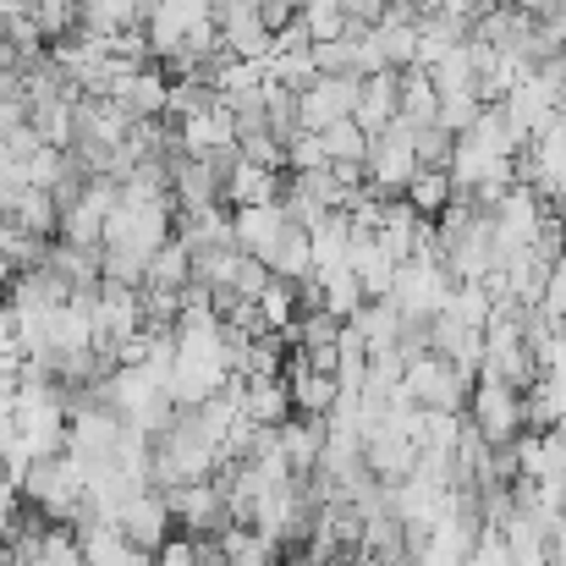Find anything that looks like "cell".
<instances>
[{
  "instance_id": "obj_1",
  "label": "cell",
  "mask_w": 566,
  "mask_h": 566,
  "mask_svg": "<svg viewBox=\"0 0 566 566\" xmlns=\"http://www.w3.org/2000/svg\"><path fill=\"white\" fill-rule=\"evenodd\" d=\"M473 379L479 375H462L457 364L423 353V358L401 364L396 396H401L407 407H418V412H468V390H473Z\"/></svg>"
},
{
  "instance_id": "obj_2",
  "label": "cell",
  "mask_w": 566,
  "mask_h": 566,
  "mask_svg": "<svg viewBox=\"0 0 566 566\" xmlns=\"http://www.w3.org/2000/svg\"><path fill=\"white\" fill-rule=\"evenodd\" d=\"M171 220H177L171 203H133V198H122V203L111 209V220H105V242H99V248L149 264V259L171 242Z\"/></svg>"
},
{
  "instance_id": "obj_3",
  "label": "cell",
  "mask_w": 566,
  "mask_h": 566,
  "mask_svg": "<svg viewBox=\"0 0 566 566\" xmlns=\"http://www.w3.org/2000/svg\"><path fill=\"white\" fill-rule=\"evenodd\" d=\"M412 144H418V127L401 122V116H396L385 133H375V138H369V155H364V188L379 192V198H401L407 182L418 177Z\"/></svg>"
},
{
  "instance_id": "obj_4",
  "label": "cell",
  "mask_w": 566,
  "mask_h": 566,
  "mask_svg": "<svg viewBox=\"0 0 566 566\" xmlns=\"http://www.w3.org/2000/svg\"><path fill=\"white\" fill-rule=\"evenodd\" d=\"M462 418L484 434V446H512L523 434V396L512 385H501V379L479 375L473 390H468V412Z\"/></svg>"
},
{
  "instance_id": "obj_5",
  "label": "cell",
  "mask_w": 566,
  "mask_h": 566,
  "mask_svg": "<svg viewBox=\"0 0 566 566\" xmlns=\"http://www.w3.org/2000/svg\"><path fill=\"white\" fill-rule=\"evenodd\" d=\"M451 297V275L440 270V259H407L396 264V281H390V303L401 319H434Z\"/></svg>"
},
{
  "instance_id": "obj_6",
  "label": "cell",
  "mask_w": 566,
  "mask_h": 566,
  "mask_svg": "<svg viewBox=\"0 0 566 566\" xmlns=\"http://www.w3.org/2000/svg\"><path fill=\"white\" fill-rule=\"evenodd\" d=\"M122 203V182H111V177H88L83 182V192H77V203L61 214V242L66 248H99L105 242V220H111V209Z\"/></svg>"
},
{
  "instance_id": "obj_7",
  "label": "cell",
  "mask_w": 566,
  "mask_h": 566,
  "mask_svg": "<svg viewBox=\"0 0 566 566\" xmlns=\"http://www.w3.org/2000/svg\"><path fill=\"white\" fill-rule=\"evenodd\" d=\"M111 528H116L133 551H144V556H155V551L177 534L171 506H166V495H160V490H138L133 501H122V512L111 517Z\"/></svg>"
},
{
  "instance_id": "obj_8",
  "label": "cell",
  "mask_w": 566,
  "mask_h": 566,
  "mask_svg": "<svg viewBox=\"0 0 566 566\" xmlns=\"http://www.w3.org/2000/svg\"><path fill=\"white\" fill-rule=\"evenodd\" d=\"M166 506H171V523L182 528V539H214L220 528H231V517H226V495H220L214 479L182 484V490H166Z\"/></svg>"
},
{
  "instance_id": "obj_9",
  "label": "cell",
  "mask_w": 566,
  "mask_h": 566,
  "mask_svg": "<svg viewBox=\"0 0 566 566\" xmlns=\"http://www.w3.org/2000/svg\"><path fill=\"white\" fill-rule=\"evenodd\" d=\"M358 83L364 77H314L297 94V133H325L358 111Z\"/></svg>"
},
{
  "instance_id": "obj_10",
  "label": "cell",
  "mask_w": 566,
  "mask_h": 566,
  "mask_svg": "<svg viewBox=\"0 0 566 566\" xmlns=\"http://www.w3.org/2000/svg\"><path fill=\"white\" fill-rule=\"evenodd\" d=\"M226 149H237V122H231V111L203 105V111H192V116L177 122V155L214 160V155H226Z\"/></svg>"
},
{
  "instance_id": "obj_11",
  "label": "cell",
  "mask_w": 566,
  "mask_h": 566,
  "mask_svg": "<svg viewBox=\"0 0 566 566\" xmlns=\"http://www.w3.org/2000/svg\"><path fill=\"white\" fill-rule=\"evenodd\" d=\"M364 468L375 484H401L418 468V446L407 434H396L390 423H379L375 434H364Z\"/></svg>"
},
{
  "instance_id": "obj_12",
  "label": "cell",
  "mask_w": 566,
  "mask_h": 566,
  "mask_svg": "<svg viewBox=\"0 0 566 566\" xmlns=\"http://www.w3.org/2000/svg\"><path fill=\"white\" fill-rule=\"evenodd\" d=\"M292 220H286V209L281 203H259V209H231V242L248 253V259H259L264 264V253L281 242V231H286Z\"/></svg>"
},
{
  "instance_id": "obj_13",
  "label": "cell",
  "mask_w": 566,
  "mask_h": 566,
  "mask_svg": "<svg viewBox=\"0 0 566 566\" xmlns=\"http://www.w3.org/2000/svg\"><path fill=\"white\" fill-rule=\"evenodd\" d=\"M237 407L253 429H281L292 418V390L286 379H237Z\"/></svg>"
},
{
  "instance_id": "obj_14",
  "label": "cell",
  "mask_w": 566,
  "mask_h": 566,
  "mask_svg": "<svg viewBox=\"0 0 566 566\" xmlns=\"http://www.w3.org/2000/svg\"><path fill=\"white\" fill-rule=\"evenodd\" d=\"M281 192H286V177H281V171L248 166V160L237 155V166H231L226 182H220V203H231V209H259V203H281Z\"/></svg>"
},
{
  "instance_id": "obj_15",
  "label": "cell",
  "mask_w": 566,
  "mask_h": 566,
  "mask_svg": "<svg viewBox=\"0 0 566 566\" xmlns=\"http://www.w3.org/2000/svg\"><path fill=\"white\" fill-rule=\"evenodd\" d=\"M275 446H281V457H286V473L292 479H314V468H319V451H325V423L319 418H286L281 429H275Z\"/></svg>"
},
{
  "instance_id": "obj_16",
  "label": "cell",
  "mask_w": 566,
  "mask_h": 566,
  "mask_svg": "<svg viewBox=\"0 0 566 566\" xmlns=\"http://www.w3.org/2000/svg\"><path fill=\"white\" fill-rule=\"evenodd\" d=\"M281 379H286V390H292V412L297 418H331V407H336V375H319V369H308L303 364V353L292 358V369H281Z\"/></svg>"
},
{
  "instance_id": "obj_17",
  "label": "cell",
  "mask_w": 566,
  "mask_h": 566,
  "mask_svg": "<svg viewBox=\"0 0 566 566\" xmlns=\"http://www.w3.org/2000/svg\"><path fill=\"white\" fill-rule=\"evenodd\" d=\"M396 105H401V72H375V77L358 83V111H353V122L375 138V133H385V127L396 122Z\"/></svg>"
},
{
  "instance_id": "obj_18",
  "label": "cell",
  "mask_w": 566,
  "mask_h": 566,
  "mask_svg": "<svg viewBox=\"0 0 566 566\" xmlns=\"http://www.w3.org/2000/svg\"><path fill=\"white\" fill-rule=\"evenodd\" d=\"M111 99H116L133 122H160V116H166V99H171V77L155 72V66H144V72H133Z\"/></svg>"
},
{
  "instance_id": "obj_19",
  "label": "cell",
  "mask_w": 566,
  "mask_h": 566,
  "mask_svg": "<svg viewBox=\"0 0 566 566\" xmlns=\"http://www.w3.org/2000/svg\"><path fill=\"white\" fill-rule=\"evenodd\" d=\"M347 331L364 342L369 358H375V353H396V342H401V314H396L390 297H379V303H364V308L347 319Z\"/></svg>"
},
{
  "instance_id": "obj_20",
  "label": "cell",
  "mask_w": 566,
  "mask_h": 566,
  "mask_svg": "<svg viewBox=\"0 0 566 566\" xmlns=\"http://www.w3.org/2000/svg\"><path fill=\"white\" fill-rule=\"evenodd\" d=\"M171 198H177L182 209H209V203H220V171H214L209 160L177 155V160H171Z\"/></svg>"
},
{
  "instance_id": "obj_21",
  "label": "cell",
  "mask_w": 566,
  "mask_h": 566,
  "mask_svg": "<svg viewBox=\"0 0 566 566\" xmlns=\"http://www.w3.org/2000/svg\"><path fill=\"white\" fill-rule=\"evenodd\" d=\"M347 248H353V220L336 209V214H325V220L308 231V259H314V275L342 270V264H347Z\"/></svg>"
},
{
  "instance_id": "obj_22",
  "label": "cell",
  "mask_w": 566,
  "mask_h": 566,
  "mask_svg": "<svg viewBox=\"0 0 566 566\" xmlns=\"http://www.w3.org/2000/svg\"><path fill=\"white\" fill-rule=\"evenodd\" d=\"M396 116L412 122V127H434L440 94H434V83H429L423 66H407V72H401V105H396Z\"/></svg>"
},
{
  "instance_id": "obj_23",
  "label": "cell",
  "mask_w": 566,
  "mask_h": 566,
  "mask_svg": "<svg viewBox=\"0 0 566 566\" xmlns=\"http://www.w3.org/2000/svg\"><path fill=\"white\" fill-rule=\"evenodd\" d=\"M188 281H192V253L171 237V242L144 264V292H182Z\"/></svg>"
},
{
  "instance_id": "obj_24",
  "label": "cell",
  "mask_w": 566,
  "mask_h": 566,
  "mask_svg": "<svg viewBox=\"0 0 566 566\" xmlns=\"http://www.w3.org/2000/svg\"><path fill=\"white\" fill-rule=\"evenodd\" d=\"M264 270H270L275 281H303V275H314V259H308V231L286 226V231H281V242L264 253Z\"/></svg>"
},
{
  "instance_id": "obj_25",
  "label": "cell",
  "mask_w": 566,
  "mask_h": 566,
  "mask_svg": "<svg viewBox=\"0 0 566 566\" xmlns=\"http://www.w3.org/2000/svg\"><path fill=\"white\" fill-rule=\"evenodd\" d=\"M28 22L39 28V39H44V44H61V39H72V33H77L83 6H77V0H28Z\"/></svg>"
},
{
  "instance_id": "obj_26",
  "label": "cell",
  "mask_w": 566,
  "mask_h": 566,
  "mask_svg": "<svg viewBox=\"0 0 566 566\" xmlns=\"http://www.w3.org/2000/svg\"><path fill=\"white\" fill-rule=\"evenodd\" d=\"M314 138L325 149V166H364V155H369V133L353 116L336 122V127H325V133H314Z\"/></svg>"
},
{
  "instance_id": "obj_27",
  "label": "cell",
  "mask_w": 566,
  "mask_h": 566,
  "mask_svg": "<svg viewBox=\"0 0 566 566\" xmlns=\"http://www.w3.org/2000/svg\"><path fill=\"white\" fill-rule=\"evenodd\" d=\"M297 22L314 44H331V39H347V6L342 0H297Z\"/></svg>"
},
{
  "instance_id": "obj_28",
  "label": "cell",
  "mask_w": 566,
  "mask_h": 566,
  "mask_svg": "<svg viewBox=\"0 0 566 566\" xmlns=\"http://www.w3.org/2000/svg\"><path fill=\"white\" fill-rule=\"evenodd\" d=\"M259 111H264V127H270V138H292L297 133V94L286 88V83H275V77H264V88H259Z\"/></svg>"
},
{
  "instance_id": "obj_29",
  "label": "cell",
  "mask_w": 566,
  "mask_h": 566,
  "mask_svg": "<svg viewBox=\"0 0 566 566\" xmlns=\"http://www.w3.org/2000/svg\"><path fill=\"white\" fill-rule=\"evenodd\" d=\"M440 314L457 319V325H468V331H484L490 314H495V297L484 292V281H468V286H451V297H446Z\"/></svg>"
},
{
  "instance_id": "obj_30",
  "label": "cell",
  "mask_w": 566,
  "mask_h": 566,
  "mask_svg": "<svg viewBox=\"0 0 566 566\" xmlns=\"http://www.w3.org/2000/svg\"><path fill=\"white\" fill-rule=\"evenodd\" d=\"M319 286H325V314H331V319H342V325L369 303V297H364V286H358V275H353L347 264H342V270H325V275H319Z\"/></svg>"
},
{
  "instance_id": "obj_31",
  "label": "cell",
  "mask_w": 566,
  "mask_h": 566,
  "mask_svg": "<svg viewBox=\"0 0 566 566\" xmlns=\"http://www.w3.org/2000/svg\"><path fill=\"white\" fill-rule=\"evenodd\" d=\"M259 319H264V331L270 336H292V325H297V297H292V281H275L270 275V286L259 292Z\"/></svg>"
},
{
  "instance_id": "obj_32",
  "label": "cell",
  "mask_w": 566,
  "mask_h": 566,
  "mask_svg": "<svg viewBox=\"0 0 566 566\" xmlns=\"http://www.w3.org/2000/svg\"><path fill=\"white\" fill-rule=\"evenodd\" d=\"M501 539H506V556H512V566H551L545 528H534L528 517H512V523L501 528Z\"/></svg>"
},
{
  "instance_id": "obj_33",
  "label": "cell",
  "mask_w": 566,
  "mask_h": 566,
  "mask_svg": "<svg viewBox=\"0 0 566 566\" xmlns=\"http://www.w3.org/2000/svg\"><path fill=\"white\" fill-rule=\"evenodd\" d=\"M375 44L390 72H407V66L418 61V22H379Z\"/></svg>"
},
{
  "instance_id": "obj_34",
  "label": "cell",
  "mask_w": 566,
  "mask_h": 566,
  "mask_svg": "<svg viewBox=\"0 0 566 566\" xmlns=\"http://www.w3.org/2000/svg\"><path fill=\"white\" fill-rule=\"evenodd\" d=\"M401 198H407L423 220H440V214H446V203H451L457 192H451V177H446V171H418V177L407 182Z\"/></svg>"
},
{
  "instance_id": "obj_35",
  "label": "cell",
  "mask_w": 566,
  "mask_h": 566,
  "mask_svg": "<svg viewBox=\"0 0 566 566\" xmlns=\"http://www.w3.org/2000/svg\"><path fill=\"white\" fill-rule=\"evenodd\" d=\"M33 566H83V539H77V528L50 523V528H44V545H39V562Z\"/></svg>"
},
{
  "instance_id": "obj_36",
  "label": "cell",
  "mask_w": 566,
  "mask_h": 566,
  "mask_svg": "<svg viewBox=\"0 0 566 566\" xmlns=\"http://www.w3.org/2000/svg\"><path fill=\"white\" fill-rule=\"evenodd\" d=\"M479 111H484L479 94H440V116H434V127H446L451 138H462V133L479 122Z\"/></svg>"
},
{
  "instance_id": "obj_37",
  "label": "cell",
  "mask_w": 566,
  "mask_h": 566,
  "mask_svg": "<svg viewBox=\"0 0 566 566\" xmlns=\"http://www.w3.org/2000/svg\"><path fill=\"white\" fill-rule=\"evenodd\" d=\"M451 149H457V138L446 127H418V144H412L418 171H446L451 166Z\"/></svg>"
},
{
  "instance_id": "obj_38",
  "label": "cell",
  "mask_w": 566,
  "mask_h": 566,
  "mask_svg": "<svg viewBox=\"0 0 566 566\" xmlns=\"http://www.w3.org/2000/svg\"><path fill=\"white\" fill-rule=\"evenodd\" d=\"M286 171H292V177H303V171H325V149H319L314 133H292V138H286Z\"/></svg>"
},
{
  "instance_id": "obj_39",
  "label": "cell",
  "mask_w": 566,
  "mask_h": 566,
  "mask_svg": "<svg viewBox=\"0 0 566 566\" xmlns=\"http://www.w3.org/2000/svg\"><path fill=\"white\" fill-rule=\"evenodd\" d=\"M468 566H512V556H506V539H501V528H484V534H479V545H473Z\"/></svg>"
},
{
  "instance_id": "obj_40",
  "label": "cell",
  "mask_w": 566,
  "mask_h": 566,
  "mask_svg": "<svg viewBox=\"0 0 566 566\" xmlns=\"http://www.w3.org/2000/svg\"><path fill=\"white\" fill-rule=\"evenodd\" d=\"M155 566H198V539H166L160 551H155Z\"/></svg>"
},
{
  "instance_id": "obj_41",
  "label": "cell",
  "mask_w": 566,
  "mask_h": 566,
  "mask_svg": "<svg viewBox=\"0 0 566 566\" xmlns=\"http://www.w3.org/2000/svg\"><path fill=\"white\" fill-rule=\"evenodd\" d=\"M28 127V105L22 99H0V144L11 138V133H22Z\"/></svg>"
},
{
  "instance_id": "obj_42",
  "label": "cell",
  "mask_w": 566,
  "mask_h": 566,
  "mask_svg": "<svg viewBox=\"0 0 566 566\" xmlns=\"http://www.w3.org/2000/svg\"><path fill=\"white\" fill-rule=\"evenodd\" d=\"M6 237H11V220H6V214H0V248H6Z\"/></svg>"
},
{
  "instance_id": "obj_43",
  "label": "cell",
  "mask_w": 566,
  "mask_h": 566,
  "mask_svg": "<svg viewBox=\"0 0 566 566\" xmlns=\"http://www.w3.org/2000/svg\"><path fill=\"white\" fill-rule=\"evenodd\" d=\"M6 166H11V155H6V144H0V171H6Z\"/></svg>"
},
{
  "instance_id": "obj_44",
  "label": "cell",
  "mask_w": 566,
  "mask_h": 566,
  "mask_svg": "<svg viewBox=\"0 0 566 566\" xmlns=\"http://www.w3.org/2000/svg\"><path fill=\"white\" fill-rule=\"evenodd\" d=\"M0 566H11V556H6V545H0Z\"/></svg>"
},
{
  "instance_id": "obj_45",
  "label": "cell",
  "mask_w": 566,
  "mask_h": 566,
  "mask_svg": "<svg viewBox=\"0 0 566 566\" xmlns=\"http://www.w3.org/2000/svg\"><path fill=\"white\" fill-rule=\"evenodd\" d=\"M275 566H308V562H275Z\"/></svg>"
},
{
  "instance_id": "obj_46",
  "label": "cell",
  "mask_w": 566,
  "mask_h": 566,
  "mask_svg": "<svg viewBox=\"0 0 566 566\" xmlns=\"http://www.w3.org/2000/svg\"><path fill=\"white\" fill-rule=\"evenodd\" d=\"M292 6H297V0H292Z\"/></svg>"
}]
</instances>
